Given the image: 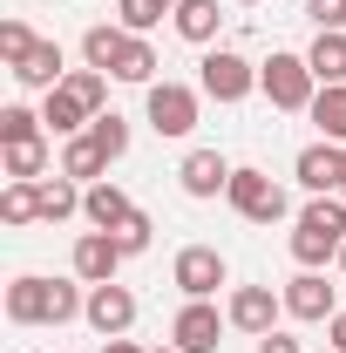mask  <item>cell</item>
<instances>
[{"label": "cell", "mask_w": 346, "mask_h": 353, "mask_svg": "<svg viewBox=\"0 0 346 353\" xmlns=\"http://www.w3.org/2000/svg\"><path fill=\"white\" fill-rule=\"evenodd\" d=\"M88 306L82 279L68 285V279H41V272H21L14 285H7V319L14 326H68L75 312Z\"/></svg>", "instance_id": "1"}, {"label": "cell", "mask_w": 346, "mask_h": 353, "mask_svg": "<svg viewBox=\"0 0 346 353\" xmlns=\"http://www.w3.org/2000/svg\"><path fill=\"white\" fill-rule=\"evenodd\" d=\"M346 245V197H312L292 224V259L299 272H319V265H340Z\"/></svg>", "instance_id": "2"}, {"label": "cell", "mask_w": 346, "mask_h": 353, "mask_svg": "<svg viewBox=\"0 0 346 353\" xmlns=\"http://www.w3.org/2000/svg\"><path fill=\"white\" fill-rule=\"evenodd\" d=\"M258 95L272 102V109L299 116V109H312V95H319V75H312V61H305V54L272 48V61H258Z\"/></svg>", "instance_id": "3"}, {"label": "cell", "mask_w": 346, "mask_h": 353, "mask_svg": "<svg viewBox=\"0 0 346 353\" xmlns=\"http://www.w3.org/2000/svg\"><path fill=\"white\" fill-rule=\"evenodd\" d=\"M197 88H204V102H245L252 88H258V61H245L238 48H204V61H197Z\"/></svg>", "instance_id": "4"}, {"label": "cell", "mask_w": 346, "mask_h": 353, "mask_svg": "<svg viewBox=\"0 0 346 353\" xmlns=\"http://www.w3.org/2000/svg\"><path fill=\"white\" fill-rule=\"evenodd\" d=\"M143 116H150V130H156V136H190V130H197V116H204V88H190V82H150Z\"/></svg>", "instance_id": "5"}, {"label": "cell", "mask_w": 346, "mask_h": 353, "mask_svg": "<svg viewBox=\"0 0 346 353\" xmlns=\"http://www.w3.org/2000/svg\"><path fill=\"white\" fill-rule=\"evenodd\" d=\"M224 204H231L245 224H278V218H285V183H272L265 170H231Z\"/></svg>", "instance_id": "6"}, {"label": "cell", "mask_w": 346, "mask_h": 353, "mask_svg": "<svg viewBox=\"0 0 346 353\" xmlns=\"http://www.w3.org/2000/svg\"><path fill=\"white\" fill-rule=\"evenodd\" d=\"M170 285L183 299H217V285H231V265H224L217 245H183L170 265Z\"/></svg>", "instance_id": "7"}, {"label": "cell", "mask_w": 346, "mask_h": 353, "mask_svg": "<svg viewBox=\"0 0 346 353\" xmlns=\"http://www.w3.org/2000/svg\"><path fill=\"white\" fill-rule=\"evenodd\" d=\"M231 333V319L211 306V299H183V312L170 319V347L176 353H217Z\"/></svg>", "instance_id": "8"}, {"label": "cell", "mask_w": 346, "mask_h": 353, "mask_svg": "<svg viewBox=\"0 0 346 353\" xmlns=\"http://www.w3.org/2000/svg\"><path fill=\"white\" fill-rule=\"evenodd\" d=\"M278 312H285V292H272V285H231V299H224L231 333H252V340L278 326Z\"/></svg>", "instance_id": "9"}, {"label": "cell", "mask_w": 346, "mask_h": 353, "mask_svg": "<svg viewBox=\"0 0 346 353\" xmlns=\"http://www.w3.org/2000/svg\"><path fill=\"white\" fill-rule=\"evenodd\" d=\"M278 292H285V319H305V326H326L340 312V285H326V272H299Z\"/></svg>", "instance_id": "10"}, {"label": "cell", "mask_w": 346, "mask_h": 353, "mask_svg": "<svg viewBox=\"0 0 346 353\" xmlns=\"http://www.w3.org/2000/svg\"><path fill=\"white\" fill-rule=\"evenodd\" d=\"M292 176H299V190H312V197H340V176H346V150L340 143H305L299 157H292Z\"/></svg>", "instance_id": "11"}, {"label": "cell", "mask_w": 346, "mask_h": 353, "mask_svg": "<svg viewBox=\"0 0 346 353\" xmlns=\"http://www.w3.org/2000/svg\"><path fill=\"white\" fill-rule=\"evenodd\" d=\"M82 319L102 333V340H123V333L136 326V292H130V285H116V279H109V285H88Z\"/></svg>", "instance_id": "12"}, {"label": "cell", "mask_w": 346, "mask_h": 353, "mask_svg": "<svg viewBox=\"0 0 346 353\" xmlns=\"http://www.w3.org/2000/svg\"><path fill=\"white\" fill-rule=\"evenodd\" d=\"M123 259H130V252L116 245V231H82V238H75V252H68V265H75V279H82V285H109V279L123 272Z\"/></svg>", "instance_id": "13"}, {"label": "cell", "mask_w": 346, "mask_h": 353, "mask_svg": "<svg viewBox=\"0 0 346 353\" xmlns=\"http://www.w3.org/2000/svg\"><path fill=\"white\" fill-rule=\"evenodd\" d=\"M231 170H238V163H224L217 150H190V157L176 163V183H183V197L211 204V197H224V183H231Z\"/></svg>", "instance_id": "14"}, {"label": "cell", "mask_w": 346, "mask_h": 353, "mask_svg": "<svg viewBox=\"0 0 346 353\" xmlns=\"http://www.w3.org/2000/svg\"><path fill=\"white\" fill-rule=\"evenodd\" d=\"M7 75H14L21 88H41V95H48V88L68 82V54H61V41H34L14 68H7Z\"/></svg>", "instance_id": "15"}, {"label": "cell", "mask_w": 346, "mask_h": 353, "mask_svg": "<svg viewBox=\"0 0 346 353\" xmlns=\"http://www.w3.org/2000/svg\"><path fill=\"white\" fill-rule=\"evenodd\" d=\"M82 218H88V231H123V224L136 218V204H130L123 183L102 176V183H88V190H82Z\"/></svg>", "instance_id": "16"}, {"label": "cell", "mask_w": 346, "mask_h": 353, "mask_svg": "<svg viewBox=\"0 0 346 353\" xmlns=\"http://www.w3.org/2000/svg\"><path fill=\"white\" fill-rule=\"evenodd\" d=\"M41 123H48V136H82L95 116H88V102H82V95L61 82V88H48V95H41Z\"/></svg>", "instance_id": "17"}, {"label": "cell", "mask_w": 346, "mask_h": 353, "mask_svg": "<svg viewBox=\"0 0 346 353\" xmlns=\"http://www.w3.org/2000/svg\"><path fill=\"white\" fill-rule=\"evenodd\" d=\"M176 34H183V41L190 48H217V28H224V7H217V0H176Z\"/></svg>", "instance_id": "18"}, {"label": "cell", "mask_w": 346, "mask_h": 353, "mask_svg": "<svg viewBox=\"0 0 346 353\" xmlns=\"http://www.w3.org/2000/svg\"><path fill=\"white\" fill-rule=\"evenodd\" d=\"M305 116L319 123L326 143H340V150H346V82H319V95H312V109H305Z\"/></svg>", "instance_id": "19"}, {"label": "cell", "mask_w": 346, "mask_h": 353, "mask_svg": "<svg viewBox=\"0 0 346 353\" xmlns=\"http://www.w3.org/2000/svg\"><path fill=\"white\" fill-rule=\"evenodd\" d=\"M82 190L88 183H75V176H41V218L48 224H68V218H82Z\"/></svg>", "instance_id": "20"}, {"label": "cell", "mask_w": 346, "mask_h": 353, "mask_svg": "<svg viewBox=\"0 0 346 353\" xmlns=\"http://www.w3.org/2000/svg\"><path fill=\"white\" fill-rule=\"evenodd\" d=\"M156 68H163V61H156V48H150V34H130L109 75H116V82H136V88H150V82H156Z\"/></svg>", "instance_id": "21"}, {"label": "cell", "mask_w": 346, "mask_h": 353, "mask_svg": "<svg viewBox=\"0 0 346 353\" xmlns=\"http://www.w3.org/2000/svg\"><path fill=\"white\" fill-rule=\"evenodd\" d=\"M305 61H312L319 82H346V28H319L312 48H305Z\"/></svg>", "instance_id": "22"}, {"label": "cell", "mask_w": 346, "mask_h": 353, "mask_svg": "<svg viewBox=\"0 0 346 353\" xmlns=\"http://www.w3.org/2000/svg\"><path fill=\"white\" fill-rule=\"evenodd\" d=\"M102 170H109V157L95 150V136H68L61 143V176H75V183H102Z\"/></svg>", "instance_id": "23"}, {"label": "cell", "mask_w": 346, "mask_h": 353, "mask_svg": "<svg viewBox=\"0 0 346 353\" xmlns=\"http://www.w3.org/2000/svg\"><path fill=\"white\" fill-rule=\"evenodd\" d=\"M123 41H130V28H116V21H95L82 34V68H116V54H123Z\"/></svg>", "instance_id": "24"}, {"label": "cell", "mask_w": 346, "mask_h": 353, "mask_svg": "<svg viewBox=\"0 0 346 353\" xmlns=\"http://www.w3.org/2000/svg\"><path fill=\"white\" fill-rule=\"evenodd\" d=\"M88 136H95V150H102L109 163H123V157H130V116H116V109H102V116L88 123Z\"/></svg>", "instance_id": "25"}, {"label": "cell", "mask_w": 346, "mask_h": 353, "mask_svg": "<svg viewBox=\"0 0 346 353\" xmlns=\"http://www.w3.org/2000/svg\"><path fill=\"white\" fill-rule=\"evenodd\" d=\"M41 116H34V109H28V102H7V109H0V150H14V143H41Z\"/></svg>", "instance_id": "26"}, {"label": "cell", "mask_w": 346, "mask_h": 353, "mask_svg": "<svg viewBox=\"0 0 346 353\" xmlns=\"http://www.w3.org/2000/svg\"><path fill=\"white\" fill-rule=\"evenodd\" d=\"M41 176H48V136L7 150V183H41Z\"/></svg>", "instance_id": "27"}, {"label": "cell", "mask_w": 346, "mask_h": 353, "mask_svg": "<svg viewBox=\"0 0 346 353\" xmlns=\"http://www.w3.org/2000/svg\"><path fill=\"white\" fill-rule=\"evenodd\" d=\"M0 218L7 224H34L41 218V183H7V190H0Z\"/></svg>", "instance_id": "28"}, {"label": "cell", "mask_w": 346, "mask_h": 353, "mask_svg": "<svg viewBox=\"0 0 346 353\" xmlns=\"http://www.w3.org/2000/svg\"><path fill=\"white\" fill-rule=\"evenodd\" d=\"M68 88L88 102V116H102V109H109V75H102V68H68Z\"/></svg>", "instance_id": "29"}, {"label": "cell", "mask_w": 346, "mask_h": 353, "mask_svg": "<svg viewBox=\"0 0 346 353\" xmlns=\"http://www.w3.org/2000/svg\"><path fill=\"white\" fill-rule=\"evenodd\" d=\"M163 21V7L156 0H116V28H130V34H150Z\"/></svg>", "instance_id": "30"}, {"label": "cell", "mask_w": 346, "mask_h": 353, "mask_svg": "<svg viewBox=\"0 0 346 353\" xmlns=\"http://www.w3.org/2000/svg\"><path fill=\"white\" fill-rule=\"evenodd\" d=\"M150 238H156V224H150V211H136V218L123 224V231H116V245H123L130 259H143V252H150Z\"/></svg>", "instance_id": "31"}, {"label": "cell", "mask_w": 346, "mask_h": 353, "mask_svg": "<svg viewBox=\"0 0 346 353\" xmlns=\"http://www.w3.org/2000/svg\"><path fill=\"white\" fill-rule=\"evenodd\" d=\"M28 48H34V34H28V21H0V61H7V68H14V61H21Z\"/></svg>", "instance_id": "32"}, {"label": "cell", "mask_w": 346, "mask_h": 353, "mask_svg": "<svg viewBox=\"0 0 346 353\" xmlns=\"http://www.w3.org/2000/svg\"><path fill=\"white\" fill-rule=\"evenodd\" d=\"M312 28H346V0H305Z\"/></svg>", "instance_id": "33"}, {"label": "cell", "mask_w": 346, "mask_h": 353, "mask_svg": "<svg viewBox=\"0 0 346 353\" xmlns=\"http://www.w3.org/2000/svg\"><path fill=\"white\" fill-rule=\"evenodd\" d=\"M258 353H305V347H299V340H292V333H278V326H272V333H265V340H258Z\"/></svg>", "instance_id": "34"}, {"label": "cell", "mask_w": 346, "mask_h": 353, "mask_svg": "<svg viewBox=\"0 0 346 353\" xmlns=\"http://www.w3.org/2000/svg\"><path fill=\"white\" fill-rule=\"evenodd\" d=\"M326 347L346 353V312H333V319H326Z\"/></svg>", "instance_id": "35"}, {"label": "cell", "mask_w": 346, "mask_h": 353, "mask_svg": "<svg viewBox=\"0 0 346 353\" xmlns=\"http://www.w3.org/2000/svg\"><path fill=\"white\" fill-rule=\"evenodd\" d=\"M102 353H143V347H136L130 333H123V340H102Z\"/></svg>", "instance_id": "36"}, {"label": "cell", "mask_w": 346, "mask_h": 353, "mask_svg": "<svg viewBox=\"0 0 346 353\" xmlns=\"http://www.w3.org/2000/svg\"><path fill=\"white\" fill-rule=\"evenodd\" d=\"M156 7H163V14H176V0H156Z\"/></svg>", "instance_id": "37"}, {"label": "cell", "mask_w": 346, "mask_h": 353, "mask_svg": "<svg viewBox=\"0 0 346 353\" xmlns=\"http://www.w3.org/2000/svg\"><path fill=\"white\" fill-rule=\"evenodd\" d=\"M340 272H346V245H340Z\"/></svg>", "instance_id": "38"}, {"label": "cell", "mask_w": 346, "mask_h": 353, "mask_svg": "<svg viewBox=\"0 0 346 353\" xmlns=\"http://www.w3.org/2000/svg\"><path fill=\"white\" fill-rule=\"evenodd\" d=\"M238 7H258V0H238Z\"/></svg>", "instance_id": "39"}, {"label": "cell", "mask_w": 346, "mask_h": 353, "mask_svg": "<svg viewBox=\"0 0 346 353\" xmlns=\"http://www.w3.org/2000/svg\"><path fill=\"white\" fill-rule=\"evenodd\" d=\"M340 197H346V176H340Z\"/></svg>", "instance_id": "40"}, {"label": "cell", "mask_w": 346, "mask_h": 353, "mask_svg": "<svg viewBox=\"0 0 346 353\" xmlns=\"http://www.w3.org/2000/svg\"><path fill=\"white\" fill-rule=\"evenodd\" d=\"M156 353H176V347H156Z\"/></svg>", "instance_id": "41"}, {"label": "cell", "mask_w": 346, "mask_h": 353, "mask_svg": "<svg viewBox=\"0 0 346 353\" xmlns=\"http://www.w3.org/2000/svg\"><path fill=\"white\" fill-rule=\"evenodd\" d=\"M319 353H333V347H319Z\"/></svg>", "instance_id": "42"}]
</instances>
